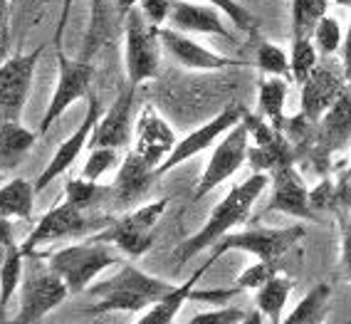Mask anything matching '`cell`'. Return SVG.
Wrapping results in <instances>:
<instances>
[{"label": "cell", "mask_w": 351, "mask_h": 324, "mask_svg": "<svg viewBox=\"0 0 351 324\" xmlns=\"http://www.w3.org/2000/svg\"><path fill=\"white\" fill-rule=\"evenodd\" d=\"M267 186H270V176L267 174H252V176H247L243 183L232 186L226 198L210 211V216H208L206 225H203L201 231L193 233L191 238H186V240L173 250L176 268L189 265L195 255H201L203 250L218 245L228 233H232L238 225H243L245 220H247V216H250L252 206H255L257 198L265 194Z\"/></svg>", "instance_id": "obj_1"}, {"label": "cell", "mask_w": 351, "mask_h": 324, "mask_svg": "<svg viewBox=\"0 0 351 324\" xmlns=\"http://www.w3.org/2000/svg\"><path fill=\"white\" fill-rule=\"evenodd\" d=\"M176 290L173 282H166L161 277H151L136 265H119V273L109 280L92 282L87 292L97 297L92 314H107V312H144L151 305L161 302L166 294Z\"/></svg>", "instance_id": "obj_2"}, {"label": "cell", "mask_w": 351, "mask_h": 324, "mask_svg": "<svg viewBox=\"0 0 351 324\" xmlns=\"http://www.w3.org/2000/svg\"><path fill=\"white\" fill-rule=\"evenodd\" d=\"M119 248L112 243H101L97 238H84L82 243L67 245L47 255V268L62 277L69 292H87L89 285L99 277L104 270L114 265H124Z\"/></svg>", "instance_id": "obj_3"}, {"label": "cell", "mask_w": 351, "mask_h": 324, "mask_svg": "<svg viewBox=\"0 0 351 324\" xmlns=\"http://www.w3.org/2000/svg\"><path fill=\"white\" fill-rule=\"evenodd\" d=\"M112 223V216L97 211H80L77 206H72L69 200H62L52 206L45 213L43 218L35 223V228L30 231V235L20 243L25 255L38 253L43 245L55 243V240H67V238H89L99 233L101 228H107Z\"/></svg>", "instance_id": "obj_4"}, {"label": "cell", "mask_w": 351, "mask_h": 324, "mask_svg": "<svg viewBox=\"0 0 351 324\" xmlns=\"http://www.w3.org/2000/svg\"><path fill=\"white\" fill-rule=\"evenodd\" d=\"M166 208H169V198L151 200V203L126 211L119 218H112L107 228H101L99 233L89 238H97L101 243H112L114 248H119L121 255L136 260V257L146 255L154 245V231H156Z\"/></svg>", "instance_id": "obj_5"}, {"label": "cell", "mask_w": 351, "mask_h": 324, "mask_svg": "<svg viewBox=\"0 0 351 324\" xmlns=\"http://www.w3.org/2000/svg\"><path fill=\"white\" fill-rule=\"evenodd\" d=\"M161 27L151 25L144 13L134 8L124 18V65L126 80L132 87H138L149 80H156L161 65Z\"/></svg>", "instance_id": "obj_6"}, {"label": "cell", "mask_w": 351, "mask_h": 324, "mask_svg": "<svg viewBox=\"0 0 351 324\" xmlns=\"http://www.w3.org/2000/svg\"><path fill=\"white\" fill-rule=\"evenodd\" d=\"M69 290L60 275H55L47 262H32L25 268L20 282V310L15 324H35L47 317L52 310L67 299Z\"/></svg>", "instance_id": "obj_7"}, {"label": "cell", "mask_w": 351, "mask_h": 324, "mask_svg": "<svg viewBox=\"0 0 351 324\" xmlns=\"http://www.w3.org/2000/svg\"><path fill=\"white\" fill-rule=\"evenodd\" d=\"M304 238V228L300 223L287 225V228H250V231L243 233H228L213 250V257H220L228 250H243V253H250L257 260L263 262H275L280 265L285 255L295 245L302 243Z\"/></svg>", "instance_id": "obj_8"}, {"label": "cell", "mask_w": 351, "mask_h": 324, "mask_svg": "<svg viewBox=\"0 0 351 324\" xmlns=\"http://www.w3.org/2000/svg\"><path fill=\"white\" fill-rule=\"evenodd\" d=\"M92 80H95V65L89 60H82V57L69 60L62 50H57V84L50 104L43 114V121H40V137H45L57 124V119L62 117L77 100L89 97Z\"/></svg>", "instance_id": "obj_9"}, {"label": "cell", "mask_w": 351, "mask_h": 324, "mask_svg": "<svg viewBox=\"0 0 351 324\" xmlns=\"http://www.w3.org/2000/svg\"><path fill=\"white\" fill-rule=\"evenodd\" d=\"M43 52L45 45H40L25 55L8 57L0 65V121H20Z\"/></svg>", "instance_id": "obj_10"}, {"label": "cell", "mask_w": 351, "mask_h": 324, "mask_svg": "<svg viewBox=\"0 0 351 324\" xmlns=\"http://www.w3.org/2000/svg\"><path fill=\"white\" fill-rule=\"evenodd\" d=\"M247 149H250V134L240 121L230 131H226L223 139L218 141L213 156L208 159L206 169L198 178V186L193 188V198L201 200L203 196L215 191L223 181H228L232 174H238L243 169V163L247 161Z\"/></svg>", "instance_id": "obj_11"}, {"label": "cell", "mask_w": 351, "mask_h": 324, "mask_svg": "<svg viewBox=\"0 0 351 324\" xmlns=\"http://www.w3.org/2000/svg\"><path fill=\"white\" fill-rule=\"evenodd\" d=\"M243 114H245V109L240 104H228L226 109H223L220 114H215L210 121H206L203 126H198V129H193L183 139H178L173 151L169 154V159L156 169V174L163 176L166 171L181 166V163H186L189 159H193V156L203 154L206 149L215 146V141H220L226 131H230L232 126L243 121Z\"/></svg>", "instance_id": "obj_12"}, {"label": "cell", "mask_w": 351, "mask_h": 324, "mask_svg": "<svg viewBox=\"0 0 351 324\" xmlns=\"http://www.w3.org/2000/svg\"><path fill=\"white\" fill-rule=\"evenodd\" d=\"M132 151L151 169L156 171L176 146V131L161 117L156 106L144 104L134 121V139Z\"/></svg>", "instance_id": "obj_13"}, {"label": "cell", "mask_w": 351, "mask_h": 324, "mask_svg": "<svg viewBox=\"0 0 351 324\" xmlns=\"http://www.w3.org/2000/svg\"><path fill=\"white\" fill-rule=\"evenodd\" d=\"M101 114H104V106H101V100L97 97V94H89L87 97V112H84V119L80 121V126H77L75 134H69V139H64L62 146L55 151V156L50 159V163L43 169V174L38 176V181H32V186H35V194H43L45 188L50 186L52 181H57L60 176L64 174V171L72 166V163L80 159L82 149L89 143V139H92V131H95L97 121L101 119Z\"/></svg>", "instance_id": "obj_14"}, {"label": "cell", "mask_w": 351, "mask_h": 324, "mask_svg": "<svg viewBox=\"0 0 351 324\" xmlns=\"http://www.w3.org/2000/svg\"><path fill=\"white\" fill-rule=\"evenodd\" d=\"M349 89L341 65L319 62L314 72L302 82V117L307 121H319L322 114Z\"/></svg>", "instance_id": "obj_15"}, {"label": "cell", "mask_w": 351, "mask_h": 324, "mask_svg": "<svg viewBox=\"0 0 351 324\" xmlns=\"http://www.w3.org/2000/svg\"><path fill=\"white\" fill-rule=\"evenodd\" d=\"M134 97H136V87L129 84L126 92H121L114 104L107 112L101 114L97 121L92 139H89V149H126L134 139Z\"/></svg>", "instance_id": "obj_16"}, {"label": "cell", "mask_w": 351, "mask_h": 324, "mask_svg": "<svg viewBox=\"0 0 351 324\" xmlns=\"http://www.w3.org/2000/svg\"><path fill=\"white\" fill-rule=\"evenodd\" d=\"M158 40L161 47L173 57L181 67L198 69V72H213V69H228V67H245L247 62L243 60H230L226 55L208 50L203 45H198L195 40H191L189 35L173 30V27H161L158 30Z\"/></svg>", "instance_id": "obj_17"}, {"label": "cell", "mask_w": 351, "mask_h": 324, "mask_svg": "<svg viewBox=\"0 0 351 324\" xmlns=\"http://www.w3.org/2000/svg\"><path fill=\"white\" fill-rule=\"evenodd\" d=\"M270 181H272V198H270V206H267V213L275 211L304 220L314 218L312 191L304 183V176L295 169V163L272 171Z\"/></svg>", "instance_id": "obj_18"}, {"label": "cell", "mask_w": 351, "mask_h": 324, "mask_svg": "<svg viewBox=\"0 0 351 324\" xmlns=\"http://www.w3.org/2000/svg\"><path fill=\"white\" fill-rule=\"evenodd\" d=\"M169 27L183 32V35H215V38L230 40V30L223 23V13L213 5H195L186 0H171Z\"/></svg>", "instance_id": "obj_19"}, {"label": "cell", "mask_w": 351, "mask_h": 324, "mask_svg": "<svg viewBox=\"0 0 351 324\" xmlns=\"http://www.w3.org/2000/svg\"><path fill=\"white\" fill-rule=\"evenodd\" d=\"M158 174L151 166H146L134 151H126L119 161V174L117 181L112 183L114 191V206L117 208H132L136 206L138 198L149 194L151 183L156 181Z\"/></svg>", "instance_id": "obj_20"}, {"label": "cell", "mask_w": 351, "mask_h": 324, "mask_svg": "<svg viewBox=\"0 0 351 324\" xmlns=\"http://www.w3.org/2000/svg\"><path fill=\"white\" fill-rule=\"evenodd\" d=\"M317 146L324 154L344 151L351 146V89H346L319 119Z\"/></svg>", "instance_id": "obj_21"}, {"label": "cell", "mask_w": 351, "mask_h": 324, "mask_svg": "<svg viewBox=\"0 0 351 324\" xmlns=\"http://www.w3.org/2000/svg\"><path fill=\"white\" fill-rule=\"evenodd\" d=\"M215 260H218V257H213V255L208 257L201 268L195 270L193 277H189V280L183 282V285H176L173 292L166 294L161 302H156V305H151L149 310H144V317L138 319L136 324H173L176 322V314L181 312L183 302H186V299H191V292L195 290V282L201 280L203 275L213 268Z\"/></svg>", "instance_id": "obj_22"}, {"label": "cell", "mask_w": 351, "mask_h": 324, "mask_svg": "<svg viewBox=\"0 0 351 324\" xmlns=\"http://www.w3.org/2000/svg\"><path fill=\"white\" fill-rule=\"evenodd\" d=\"M35 141L38 134L20 121H0V174H10L18 169Z\"/></svg>", "instance_id": "obj_23"}, {"label": "cell", "mask_w": 351, "mask_h": 324, "mask_svg": "<svg viewBox=\"0 0 351 324\" xmlns=\"http://www.w3.org/2000/svg\"><path fill=\"white\" fill-rule=\"evenodd\" d=\"M247 163L252 166V174H272L295 163V149L282 131H277L275 139L267 143H257L247 149Z\"/></svg>", "instance_id": "obj_24"}, {"label": "cell", "mask_w": 351, "mask_h": 324, "mask_svg": "<svg viewBox=\"0 0 351 324\" xmlns=\"http://www.w3.org/2000/svg\"><path fill=\"white\" fill-rule=\"evenodd\" d=\"M297 282L287 275H280L277 273L275 277L265 282L263 287H257L255 290V307L257 312L267 317L272 324H280L285 319V307H287V299L295 290Z\"/></svg>", "instance_id": "obj_25"}, {"label": "cell", "mask_w": 351, "mask_h": 324, "mask_svg": "<svg viewBox=\"0 0 351 324\" xmlns=\"http://www.w3.org/2000/svg\"><path fill=\"white\" fill-rule=\"evenodd\" d=\"M285 102H287V82L282 77H265L257 84V114L282 131L285 121Z\"/></svg>", "instance_id": "obj_26"}, {"label": "cell", "mask_w": 351, "mask_h": 324, "mask_svg": "<svg viewBox=\"0 0 351 324\" xmlns=\"http://www.w3.org/2000/svg\"><path fill=\"white\" fill-rule=\"evenodd\" d=\"M35 186L25 178H10L0 186V218L8 220H30L35 208Z\"/></svg>", "instance_id": "obj_27"}, {"label": "cell", "mask_w": 351, "mask_h": 324, "mask_svg": "<svg viewBox=\"0 0 351 324\" xmlns=\"http://www.w3.org/2000/svg\"><path fill=\"white\" fill-rule=\"evenodd\" d=\"M329 302H332V287L326 282H319L300 299L295 310L285 314L280 324H324L326 314H329Z\"/></svg>", "instance_id": "obj_28"}, {"label": "cell", "mask_w": 351, "mask_h": 324, "mask_svg": "<svg viewBox=\"0 0 351 324\" xmlns=\"http://www.w3.org/2000/svg\"><path fill=\"white\" fill-rule=\"evenodd\" d=\"M25 275V253L18 243L10 245V250L5 253L3 262H0V312H5L13 294L20 290Z\"/></svg>", "instance_id": "obj_29"}, {"label": "cell", "mask_w": 351, "mask_h": 324, "mask_svg": "<svg viewBox=\"0 0 351 324\" xmlns=\"http://www.w3.org/2000/svg\"><path fill=\"white\" fill-rule=\"evenodd\" d=\"M109 194H114L112 186H101L99 181H87V178H72L64 186V200H69L72 206H77L80 211H97L99 203L107 198Z\"/></svg>", "instance_id": "obj_30"}, {"label": "cell", "mask_w": 351, "mask_h": 324, "mask_svg": "<svg viewBox=\"0 0 351 324\" xmlns=\"http://www.w3.org/2000/svg\"><path fill=\"white\" fill-rule=\"evenodd\" d=\"M329 10V0H292V35L312 38L314 25Z\"/></svg>", "instance_id": "obj_31"}, {"label": "cell", "mask_w": 351, "mask_h": 324, "mask_svg": "<svg viewBox=\"0 0 351 324\" xmlns=\"http://www.w3.org/2000/svg\"><path fill=\"white\" fill-rule=\"evenodd\" d=\"M319 65V52L314 47L312 38H292V52H289V75L297 84L307 80Z\"/></svg>", "instance_id": "obj_32"}, {"label": "cell", "mask_w": 351, "mask_h": 324, "mask_svg": "<svg viewBox=\"0 0 351 324\" xmlns=\"http://www.w3.org/2000/svg\"><path fill=\"white\" fill-rule=\"evenodd\" d=\"M255 65L265 77H282V80L292 77L289 75V55L280 45L267 43V40H263V43L257 45Z\"/></svg>", "instance_id": "obj_33"}, {"label": "cell", "mask_w": 351, "mask_h": 324, "mask_svg": "<svg viewBox=\"0 0 351 324\" xmlns=\"http://www.w3.org/2000/svg\"><path fill=\"white\" fill-rule=\"evenodd\" d=\"M312 43L322 55H326V57L337 55V52L341 50V43H344V32H341L339 20L332 18V15H324V18L314 25Z\"/></svg>", "instance_id": "obj_34"}, {"label": "cell", "mask_w": 351, "mask_h": 324, "mask_svg": "<svg viewBox=\"0 0 351 324\" xmlns=\"http://www.w3.org/2000/svg\"><path fill=\"white\" fill-rule=\"evenodd\" d=\"M119 151L117 149H92L84 161V169H82V178L87 181H99L101 176L109 174V171L119 163Z\"/></svg>", "instance_id": "obj_35"}, {"label": "cell", "mask_w": 351, "mask_h": 324, "mask_svg": "<svg viewBox=\"0 0 351 324\" xmlns=\"http://www.w3.org/2000/svg\"><path fill=\"white\" fill-rule=\"evenodd\" d=\"M280 273V265H275V262H263V260H255L250 265V268H245L243 273H240L238 277V290H252L255 292L257 287H263L265 282L270 280V277H275V275Z\"/></svg>", "instance_id": "obj_36"}, {"label": "cell", "mask_w": 351, "mask_h": 324, "mask_svg": "<svg viewBox=\"0 0 351 324\" xmlns=\"http://www.w3.org/2000/svg\"><path fill=\"white\" fill-rule=\"evenodd\" d=\"M203 3H206V5L218 8L220 13L235 23V27H238V30L247 32V35H255V32H257L255 18H252V15L247 13V10H245L240 3H235V0H203Z\"/></svg>", "instance_id": "obj_37"}, {"label": "cell", "mask_w": 351, "mask_h": 324, "mask_svg": "<svg viewBox=\"0 0 351 324\" xmlns=\"http://www.w3.org/2000/svg\"><path fill=\"white\" fill-rule=\"evenodd\" d=\"M245 317H247V312L240 307H220V310L201 312L186 324H240Z\"/></svg>", "instance_id": "obj_38"}, {"label": "cell", "mask_w": 351, "mask_h": 324, "mask_svg": "<svg viewBox=\"0 0 351 324\" xmlns=\"http://www.w3.org/2000/svg\"><path fill=\"white\" fill-rule=\"evenodd\" d=\"M339 223H341V273L351 282V206L339 211Z\"/></svg>", "instance_id": "obj_39"}, {"label": "cell", "mask_w": 351, "mask_h": 324, "mask_svg": "<svg viewBox=\"0 0 351 324\" xmlns=\"http://www.w3.org/2000/svg\"><path fill=\"white\" fill-rule=\"evenodd\" d=\"M136 8L144 13V18L149 20L151 25L163 27V23L169 18L171 0H136Z\"/></svg>", "instance_id": "obj_40"}, {"label": "cell", "mask_w": 351, "mask_h": 324, "mask_svg": "<svg viewBox=\"0 0 351 324\" xmlns=\"http://www.w3.org/2000/svg\"><path fill=\"white\" fill-rule=\"evenodd\" d=\"M30 3V0H25ZM72 8H75V0H62V8H60V18H57V30L52 35V43L57 45V50H62V38H64V30H67V23H69V13H72Z\"/></svg>", "instance_id": "obj_41"}, {"label": "cell", "mask_w": 351, "mask_h": 324, "mask_svg": "<svg viewBox=\"0 0 351 324\" xmlns=\"http://www.w3.org/2000/svg\"><path fill=\"white\" fill-rule=\"evenodd\" d=\"M10 8L13 0H0V52H5L10 43Z\"/></svg>", "instance_id": "obj_42"}, {"label": "cell", "mask_w": 351, "mask_h": 324, "mask_svg": "<svg viewBox=\"0 0 351 324\" xmlns=\"http://www.w3.org/2000/svg\"><path fill=\"white\" fill-rule=\"evenodd\" d=\"M10 245H15V238H13V220L0 218V262H3L5 253L10 250Z\"/></svg>", "instance_id": "obj_43"}, {"label": "cell", "mask_w": 351, "mask_h": 324, "mask_svg": "<svg viewBox=\"0 0 351 324\" xmlns=\"http://www.w3.org/2000/svg\"><path fill=\"white\" fill-rule=\"evenodd\" d=\"M341 69H344L346 84L351 89V20H349V30L344 35V43H341Z\"/></svg>", "instance_id": "obj_44"}, {"label": "cell", "mask_w": 351, "mask_h": 324, "mask_svg": "<svg viewBox=\"0 0 351 324\" xmlns=\"http://www.w3.org/2000/svg\"><path fill=\"white\" fill-rule=\"evenodd\" d=\"M240 324H265V317L257 310L255 312H247V317H245Z\"/></svg>", "instance_id": "obj_45"}, {"label": "cell", "mask_w": 351, "mask_h": 324, "mask_svg": "<svg viewBox=\"0 0 351 324\" xmlns=\"http://www.w3.org/2000/svg\"><path fill=\"white\" fill-rule=\"evenodd\" d=\"M5 317V312H0V324H15L13 319H3Z\"/></svg>", "instance_id": "obj_46"}, {"label": "cell", "mask_w": 351, "mask_h": 324, "mask_svg": "<svg viewBox=\"0 0 351 324\" xmlns=\"http://www.w3.org/2000/svg\"><path fill=\"white\" fill-rule=\"evenodd\" d=\"M334 3H339V5H349V8H351V0H334Z\"/></svg>", "instance_id": "obj_47"}, {"label": "cell", "mask_w": 351, "mask_h": 324, "mask_svg": "<svg viewBox=\"0 0 351 324\" xmlns=\"http://www.w3.org/2000/svg\"><path fill=\"white\" fill-rule=\"evenodd\" d=\"M15 3H18V0H13V5H15Z\"/></svg>", "instance_id": "obj_48"}]
</instances>
